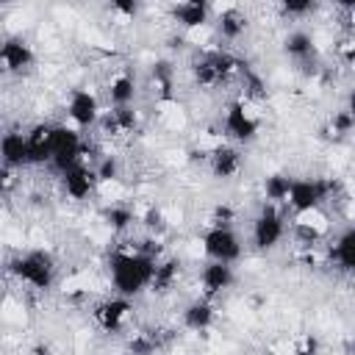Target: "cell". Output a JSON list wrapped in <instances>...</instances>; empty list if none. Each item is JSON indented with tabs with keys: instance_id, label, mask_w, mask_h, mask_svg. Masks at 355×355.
Instances as JSON below:
<instances>
[{
	"instance_id": "cell-21",
	"label": "cell",
	"mask_w": 355,
	"mask_h": 355,
	"mask_svg": "<svg viewBox=\"0 0 355 355\" xmlns=\"http://www.w3.org/2000/svg\"><path fill=\"white\" fill-rule=\"evenodd\" d=\"M291 239L300 250L319 247L327 239V225H316V222H305L300 216H291Z\"/></svg>"
},
{
	"instance_id": "cell-36",
	"label": "cell",
	"mask_w": 355,
	"mask_h": 355,
	"mask_svg": "<svg viewBox=\"0 0 355 355\" xmlns=\"http://www.w3.org/2000/svg\"><path fill=\"white\" fill-rule=\"evenodd\" d=\"M8 3H11V0H0V6H8Z\"/></svg>"
},
{
	"instance_id": "cell-7",
	"label": "cell",
	"mask_w": 355,
	"mask_h": 355,
	"mask_svg": "<svg viewBox=\"0 0 355 355\" xmlns=\"http://www.w3.org/2000/svg\"><path fill=\"white\" fill-rule=\"evenodd\" d=\"M283 236H286V216L272 202H266L261 214L252 219V247L269 252L283 241Z\"/></svg>"
},
{
	"instance_id": "cell-24",
	"label": "cell",
	"mask_w": 355,
	"mask_h": 355,
	"mask_svg": "<svg viewBox=\"0 0 355 355\" xmlns=\"http://www.w3.org/2000/svg\"><path fill=\"white\" fill-rule=\"evenodd\" d=\"M105 94H108L111 105H133V100H136V80L128 72H116V75H111V80L105 86Z\"/></svg>"
},
{
	"instance_id": "cell-11",
	"label": "cell",
	"mask_w": 355,
	"mask_h": 355,
	"mask_svg": "<svg viewBox=\"0 0 355 355\" xmlns=\"http://www.w3.org/2000/svg\"><path fill=\"white\" fill-rule=\"evenodd\" d=\"M36 55H33V47L19 39V36H11L6 42H0V69L8 72V75H22L33 67Z\"/></svg>"
},
{
	"instance_id": "cell-20",
	"label": "cell",
	"mask_w": 355,
	"mask_h": 355,
	"mask_svg": "<svg viewBox=\"0 0 355 355\" xmlns=\"http://www.w3.org/2000/svg\"><path fill=\"white\" fill-rule=\"evenodd\" d=\"M214 319H216V311H214V305H211L208 300H194V302H189V305L183 308V313H180L183 327L191 330V333H205V330L214 324Z\"/></svg>"
},
{
	"instance_id": "cell-17",
	"label": "cell",
	"mask_w": 355,
	"mask_h": 355,
	"mask_svg": "<svg viewBox=\"0 0 355 355\" xmlns=\"http://www.w3.org/2000/svg\"><path fill=\"white\" fill-rule=\"evenodd\" d=\"M247 28H250V19H247V14H244L239 6H227V8H222V11L216 14V22H214L216 36L225 39V42H236V39H241V36L247 33Z\"/></svg>"
},
{
	"instance_id": "cell-10",
	"label": "cell",
	"mask_w": 355,
	"mask_h": 355,
	"mask_svg": "<svg viewBox=\"0 0 355 355\" xmlns=\"http://www.w3.org/2000/svg\"><path fill=\"white\" fill-rule=\"evenodd\" d=\"M130 313H133V305L122 294H114V297H108V300H103V302L94 305V322H97V327L103 333H119V330H125Z\"/></svg>"
},
{
	"instance_id": "cell-32",
	"label": "cell",
	"mask_w": 355,
	"mask_h": 355,
	"mask_svg": "<svg viewBox=\"0 0 355 355\" xmlns=\"http://www.w3.org/2000/svg\"><path fill=\"white\" fill-rule=\"evenodd\" d=\"M352 130V114L349 111H341L333 116V133H349Z\"/></svg>"
},
{
	"instance_id": "cell-15",
	"label": "cell",
	"mask_w": 355,
	"mask_h": 355,
	"mask_svg": "<svg viewBox=\"0 0 355 355\" xmlns=\"http://www.w3.org/2000/svg\"><path fill=\"white\" fill-rule=\"evenodd\" d=\"M172 19L183 31H197L205 28L211 19V0H180L172 11Z\"/></svg>"
},
{
	"instance_id": "cell-31",
	"label": "cell",
	"mask_w": 355,
	"mask_h": 355,
	"mask_svg": "<svg viewBox=\"0 0 355 355\" xmlns=\"http://www.w3.org/2000/svg\"><path fill=\"white\" fill-rule=\"evenodd\" d=\"M94 172H97V178H100V180L119 178V172H116V161H114V158H103V161L94 166Z\"/></svg>"
},
{
	"instance_id": "cell-8",
	"label": "cell",
	"mask_w": 355,
	"mask_h": 355,
	"mask_svg": "<svg viewBox=\"0 0 355 355\" xmlns=\"http://www.w3.org/2000/svg\"><path fill=\"white\" fill-rule=\"evenodd\" d=\"M330 194V183L319 180V178H291L288 194H286V205L294 211H308V208H322V202Z\"/></svg>"
},
{
	"instance_id": "cell-18",
	"label": "cell",
	"mask_w": 355,
	"mask_h": 355,
	"mask_svg": "<svg viewBox=\"0 0 355 355\" xmlns=\"http://www.w3.org/2000/svg\"><path fill=\"white\" fill-rule=\"evenodd\" d=\"M208 166H211V175L219 178V180H227L233 175H239L241 169V153L230 144H216L214 150H208Z\"/></svg>"
},
{
	"instance_id": "cell-25",
	"label": "cell",
	"mask_w": 355,
	"mask_h": 355,
	"mask_svg": "<svg viewBox=\"0 0 355 355\" xmlns=\"http://www.w3.org/2000/svg\"><path fill=\"white\" fill-rule=\"evenodd\" d=\"M153 78V92L158 103H172V83H175V69L169 61H155L150 69Z\"/></svg>"
},
{
	"instance_id": "cell-29",
	"label": "cell",
	"mask_w": 355,
	"mask_h": 355,
	"mask_svg": "<svg viewBox=\"0 0 355 355\" xmlns=\"http://www.w3.org/2000/svg\"><path fill=\"white\" fill-rule=\"evenodd\" d=\"M139 0H108V8L119 17V19H133L139 14Z\"/></svg>"
},
{
	"instance_id": "cell-33",
	"label": "cell",
	"mask_w": 355,
	"mask_h": 355,
	"mask_svg": "<svg viewBox=\"0 0 355 355\" xmlns=\"http://www.w3.org/2000/svg\"><path fill=\"white\" fill-rule=\"evenodd\" d=\"M294 352H316V341L305 336L302 341H297V344H294Z\"/></svg>"
},
{
	"instance_id": "cell-30",
	"label": "cell",
	"mask_w": 355,
	"mask_h": 355,
	"mask_svg": "<svg viewBox=\"0 0 355 355\" xmlns=\"http://www.w3.org/2000/svg\"><path fill=\"white\" fill-rule=\"evenodd\" d=\"M280 3V11L288 14V17H305L316 0H277Z\"/></svg>"
},
{
	"instance_id": "cell-27",
	"label": "cell",
	"mask_w": 355,
	"mask_h": 355,
	"mask_svg": "<svg viewBox=\"0 0 355 355\" xmlns=\"http://www.w3.org/2000/svg\"><path fill=\"white\" fill-rule=\"evenodd\" d=\"M288 186H291V178H288V175H283V172L266 175V178H263V200L272 202V205H286Z\"/></svg>"
},
{
	"instance_id": "cell-34",
	"label": "cell",
	"mask_w": 355,
	"mask_h": 355,
	"mask_svg": "<svg viewBox=\"0 0 355 355\" xmlns=\"http://www.w3.org/2000/svg\"><path fill=\"white\" fill-rule=\"evenodd\" d=\"M341 58H344V64H352V39L341 42Z\"/></svg>"
},
{
	"instance_id": "cell-5",
	"label": "cell",
	"mask_w": 355,
	"mask_h": 355,
	"mask_svg": "<svg viewBox=\"0 0 355 355\" xmlns=\"http://www.w3.org/2000/svg\"><path fill=\"white\" fill-rule=\"evenodd\" d=\"M83 161V136L72 125H53V147H50V166L61 175L64 169Z\"/></svg>"
},
{
	"instance_id": "cell-3",
	"label": "cell",
	"mask_w": 355,
	"mask_h": 355,
	"mask_svg": "<svg viewBox=\"0 0 355 355\" xmlns=\"http://www.w3.org/2000/svg\"><path fill=\"white\" fill-rule=\"evenodd\" d=\"M222 130L230 141L236 144H250L258 139V130H261V119L258 114L252 111L250 100H233L227 108H225V116H222Z\"/></svg>"
},
{
	"instance_id": "cell-13",
	"label": "cell",
	"mask_w": 355,
	"mask_h": 355,
	"mask_svg": "<svg viewBox=\"0 0 355 355\" xmlns=\"http://www.w3.org/2000/svg\"><path fill=\"white\" fill-rule=\"evenodd\" d=\"M233 283H236L233 263L211 261V258L202 263V269H200V286H202V294L205 297H216V294L227 291Z\"/></svg>"
},
{
	"instance_id": "cell-22",
	"label": "cell",
	"mask_w": 355,
	"mask_h": 355,
	"mask_svg": "<svg viewBox=\"0 0 355 355\" xmlns=\"http://www.w3.org/2000/svg\"><path fill=\"white\" fill-rule=\"evenodd\" d=\"M327 258H330L341 272H352V269H355V230H352V227H344V230L336 236V241H333Z\"/></svg>"
},
{
	"instance_id": "cell-12",
	"label": "cell",
	"mask_w": 355,
	"mask_h": 355,
	"mask_svg": "<svg viewBox=\"0 0 355 355\" xmlns=\"http://www.w3.org/2000/svg\"><path fill=\"white\" fill-rule=\"evenodd\" d=\"M97 180L100 178H97L94 166H86L83 161L61 172V186H64V194L69 200H86V197H92L97 191Z\"/></svg>"
},
{
	"instance_id": "cell-14",
	"label": "cell",
	"mask_w": 355,
	"mask_h": 355,
	"mask_svg": "<svg viewBox=\"0 0 355 355\" xmlns=\"http://www.w3.org/2000/svg\"><path fill=\"white\" fill-rule=\"evenodd\" d=\"M97 125L105 130V136H128L139 128V111L133 105H111V111L100 114Z\"/></svg>"
},
{
	"instance_id": "cell-6",
	"label": "cell",
	"mask_w": 355,
	"mask_h": 355,
	"mask_svg": "<svg viewBox=\"0 0 355 355\" xmlns=\"http://www.w3.org/2000/svg\"><path fill=\"white\" fill-rule=\"evenodd\" d=\"M202 252L211 261L236 263L241 258V239L230 225H211L202 233Z\"/></svg>"
},
{
	"instance_id": "cell-35",
	"label": "cell",
	"mask_w": 355,
	"mask_h": 355,
	"mask_svg": "<svg viewBox=\"0 0 355 355\" xmlns=\"http://www.w3.org/2000/svg\"><path fill=\"white\" fill-rule=\"evenodd\" d=\"M333 3H336L338 8H344L347 14H349V11H352V6H355V0H333Z\"/></svg>"
},
{
	"instance_id": "cell-28",
	"label": "cell",
	"mask_w": 355,
	"mask_h": 355,
	"mask_svg": "<svg viewBox=\"0 0 355 355\" xmlns=\"http://www.w3.org/2000/svg\"><path fill=\"white\" fill-rule=\"evenodd\" d=\"M283 50H286V55L302 61V58H308V55L313 53V39H311L305 31H291V33L283 39Z\"/></svg>"
},
{
	"instance_id": "cell-23",
	"label": "cell",
	"mask_w": 355,
	"mask_h": 355,
	"mask_svg": "<svg viewBox=\"0 0 355 355\" xmlns=\"http://www.w3.org/2000/svg\"><path fill=\"white\" fill-rule=\"evenodd\" d=\"M180 280V261L178 258H166V261H155L153 277H150V291L153 294H166L178 286Z\"/></svg>"
},
{
	"instance_id": "cell-19",
	"label": "cell",
	"mask_w": 355,
	"mask_h": 355,
	"mask_svg": "<svg viewBox=\"0 0 355 355\" xmlns=\"http://www.w3.org/2000/svg\"><path fill=\"white\" fill-rule=\"evenodd\" d=\"M25 139H28V164H33V166L47 164L50 161V147H53V125L39 122L25 133Z\"/></svg>"
},
{
	"instance_id": "cell-2",
	"label": "cell",
	"mask_w": 355,
	"mask_h": 355,
	"mask_svg": "<svg viewBox=\"0 0 355 355\" xmlns=\"http://www.w3.org/2000/svg\"><path fill=\"white\" fill-rule=\"evenodd\" d=\"M8 272H11L19 283H25L28 288H33V291H47V288H53V283H55V263H53V258H50L47 252H42V250H31V252L17 255V258L8 263Z\"/></svg>"
},
{
	"instance_id": "cell-4",
	"label": "cell",
	"mask_w": 355,
	"mask_h": 355,
	"mask_svg": "<svg viewBox=\"0 0 355 355\" xmlns=\"http://www.w3.org/2000/svg\"><path fill=\"white\" fill-rule=\"evenodd\" d=\"M236 72H241V67H239V61H236L230 53H225V50H211V53H205L202 58H197L194 67H191L194 83H197L200 89H214V86L225 83V80H227L230 75H236Z\"/></svg>"
},
{
	"instance_id": "cell-16",
	"label": "cell",
	"mask_w": 355,
	"mask_h": 355,
	"mask_svg": "<svg viewBox=\"0 0 355 355\" xmlns=\"http://www.w3.org/2000/svg\"><path fill=\"white\" fill-rule=\"evenodd\" d=\"M0 164L8 169L28 166V139L22 130H8L0 136Z\"/></svg>"
},
{
	"instance_id": "cell-9",
	"label": "cell",
	"mask_w": 355,
	"mask_h": 355,
	"mask_svg": "<svg viewBox=\"0 0 355 355\" xmlns=\"http://www.w3.org/2000/svg\"><path fill=\"white\" fill-rule=\"evenodd\" d=\"M100 100L92 89H72L69 97H67V119L72 122V128L78 130H86V128H94L97 119H100Z\"/></svg>"
},
{
	"instance_id": "cell-1",
	"label": "cell",
	"mask_w": 355,
	"mask_h": 355,
	"mask_svg": "<svg viewBox=\"0 0 355 355\" xmlns=\"http://www.w3.org/2000/svg\"><path fill=\"white\" fill-rule=\"evenodd\" d=\"M155 261L150 252H144L141 247H125V250H114L108 258V280L111 288L128 300L139 297L141 291L150 288V277L155 269Z\"/></svg>"
},
{
	"instance_id": "cell-26",
	"label": "cell",
	"mask_w": 355,
	"mask_h": 355,
	"mask_svg": "<svg viewBox=\"0 0 355 355\" xmlns=\"http://www.w3.org/2000/svg\"><path fill=\"white\" fill-rule=\"evenodd\" d=\"M103 219H105V225H108L114 233H125V230L136 222V211H133L130 205H125V202H111V205L103 211Z\"/></svg>"
}]
</instances>
